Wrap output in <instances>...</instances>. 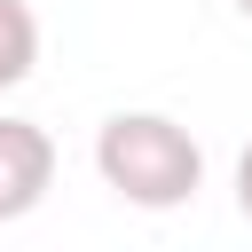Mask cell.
<instances>
[{
  "label": "cell",
  "instance_id": "6da1fadb",
  "mask_svg": "<svg viewBox=\"0 0 252 252\" xmlns=\"http://www.w3.org/2000/svg\"><path fill=\"white\" fill-rule=\"evenodd\" d=\"M94 173L134 213H173L205 189V150L165 110H110L94 126Z\"/></svg>",
  "mask_w": 252,
  "mask_h": 252
},
{
  "label": "cell",
  "instance_id": "7a4b0ae2",
  "mask_svg": "<svg viewBox=\"0 0 252 252\" xmlns=\"http://www.w3.org/2000/svg\"><path fill=\"white\" fill-rule=\"evenodd\" d=\"M55 189V134L39 118H0V228L39 213Z\"/></svg>",
  "mask_w": 252,
  "mask_h": 252
},
{
  "label": "cell",
  "instance_id": "3957f363",
  "mask_svg": "<svg viewBox=\"0 0 252 252\" xmlns=\"http://www.w3.org/2000/svg\"><path fill=\"white\" fill-rule=\"evenodd\" d=\"M39 71V16L32 0H0V94Z\"/></svg>",
  "mask_w": 252,
  "mask_h": 252
},
{
  "label": "cell",
  "instance_id": "277c9868",
  "mask_svg": "<svg viewBox=\"0 0 252 252\" xmlns=\"http://www.w3.org/2000/svg\"><path fill=\"white\" fill-rule=\"evenodd\" d=\"M236 213L252 220V142H244V158H236Z\"/></svg>",
  "mask_w": 252,
  "mask_h": 252
},
{
  "label": "cell",
  "instance_id": "5b68a950",
  "mask_svg": "<svg viewBox=\"0 0 252 252\" xmlns=\"http://www.w3.org/2000/svg\"><path fill=\"white\" fill-rule=\"evenodd\" d=\"M236 16H252V0H236Z\"/></svg>",
  "mask_w": 252,
  "mask_h": 252
}]
</instances>
